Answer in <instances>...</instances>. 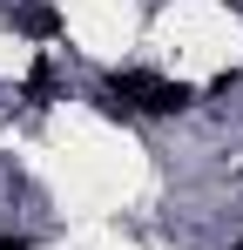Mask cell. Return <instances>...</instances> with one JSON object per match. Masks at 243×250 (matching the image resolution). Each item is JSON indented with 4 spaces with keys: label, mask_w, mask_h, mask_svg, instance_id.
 I'll list each match as a JSON object with an SVG mask.
<instances>
[{
    "label": "cell",
    "mask_w": 243,
    "mask_h": 250,
    "mask_svg": "<svg viewBox=\"0 0 243 250\" xmlns=\"http://www.w3.org/2000/svg\"><path fill=\"white\" fill-rule=\"evenodd\" d=\"M237 250H243V244H237Z\"/></svg>",
    "instance_id": "cell-5"
},
{
    "label": "cell",
    "mask_w": 243,
    "mask_h": 250,
    "mask_svg": "<svg viewBox=\"0 0 243 250\" xmlns=\"http://www.w3.org/2000/svg\"><path fill=\"white\" fill-rule=\"evenodd\" d=\"M108 88H115L135 115H189V108H196V88L189 82H169V75H149V68H115Z\"/></svg>",
    "instance_id": "cell-1"
},
{
    "label": "cell",
    "mask_w": 243,
    "mask_h": 250,
    "mask_svg": "<svg viewBox=\"0 0 243 250\" xmlns=\"http://www.w3.org/2000/svg\"><path fill=\"white\" fill-rule=\"evenodd\" d=\"M0 250H34V237H14V230H0Z\"/></svg>",
    "instance_id": "cell-4"
},
{
    "label": "cell",
    "mask_w": 243,
    "mask_h": 250,
    "mask_svg": "<svg viewBox=\"0 0 243 250\" xmlns=\"http://www.w3.org/2000/svg\"><path fill=\"white\" fill-rule=\"evenodd\" d=\"M20 102H27V108H54V102H68V75H61V61H54V54H40L34 68H27Z\"/></svg>",
    "instance_id": "cell-2"
},
{
    "label": "cell",
    "mask_w": 243,
    "mask_h": 250,
    "mask_svg": "<svg viewBox=\"0 0 243 250\" xmlns=\"http://www.w3.org/2000/svg\"><path fill=\"white\" fill-rule=\"evenodd\" d=\"M14 27H20L27 41H54V34H61V14H54L47 0H14Z\"/></svg>",
    "instance_id": "cell-3"
}]
</instances>
